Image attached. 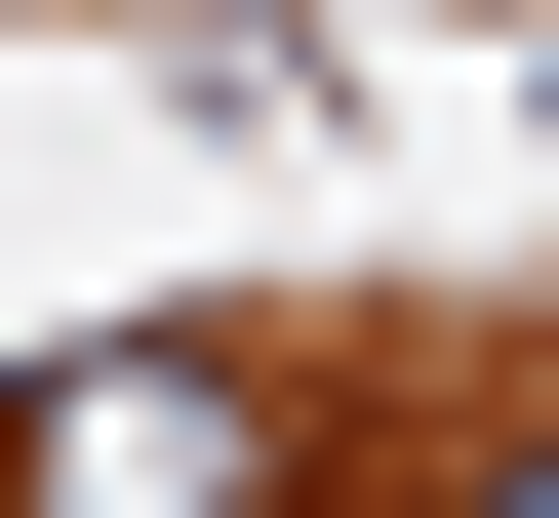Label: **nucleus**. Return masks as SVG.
<instances>
[{
	"mask_svg": "<svg viewBox=\"0 0 559 518\" xmlns=\"http://www.w3.org/2000/svg\"><path fill=\"white\" fill-rule=\"evenodd\" d=\"M0 518H280V359H240V320L40 359V399H0Z\"/></svg>",
	"mask_w": 559,
	"mask_h": 518,
	"instance_id": "obj_1",
	"label": "nucleus"
},
{
	"mask_svg": "<svg viewBox=\"0 0 559 518\" xmlns=\"http://www.w3.org/2000/svg\"><path fill=\"white\" fill-rule=\"evenodd\" d=\"M440 518H559V399H479V438H440Z\"/></svg>",
	"mask_w": 559,
	"mask_h": 518,
	"instance_id": "obj_2",
	"label": "nucleus"
}]
</instances>
